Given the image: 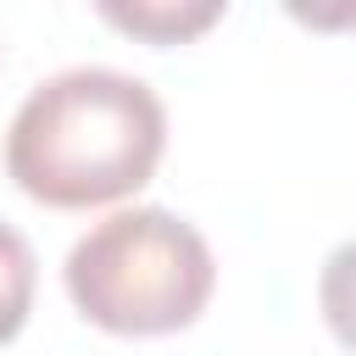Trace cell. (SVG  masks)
Here are the masks:
<instances>
[{
	"label": "cell",
	"mask_w": 356,
	"mask_h": 356,
	"mask_svg": "<svg viewBox=\"0 0 356 356\" xmlns=\"http://www.w3.org/2000/svg\"><path fill=\"white\" fill-rule=\"evenodd\" d=\"M100 17L117 22V28H128V33H139V39L178 44V39L200 33V28H211L222 17V6L217 0H206V6H117V0H106Z\"/></svg>",
	"instance_id": "277c9868"
},
{
	"label": "cell",
	"mask_w": 356,
	"mask_h": 356,
	"mask_svg": "<svg viewBox=\"0 0 356 356\" xmlns=\"http://www.w3.org/2000/svg\"><path fill=\"white\" fill-rule=\"evenodd\" d=\"M33 284H39L33 245L11 222H0V345L22 334V323L33 312Z\"/></svg>",
	"instance_id": "3957f363"
},
{
	"label": "cell",
	"mask_w": 356,
	"mask_h": 356,
	"mask_svg": "<svg viewBox=\"0 0 356 356\" xmlns=\"http://www.w3.org/2000/svg\"><path fill=\"white\" fill-rule=\"evenodd\" d=\"M167 150L161 95L117 67H67L28 89L6 134V172L22 195L83 211L150 184Z\"/></svg>",
	"instance_id": "6da1fadb"
},
{
	"label": "cell",
	"mask_w": 356,
	"mask_h": 356,
	"mask_svg": "<svg viewBox=\"0 0 356 356\" xmlns=\"http://www.w3.org/2000/svg\"><path fill=\"white\" fill-rule=\"evenodd\" d=\"M317 306H323L334 339L345 350H356V239H345L339 250H328L323 278H317Z\"/></svg>",
	"instance_id": "5b68a950"
},
{
	"label": "cell",
	"mask_w": 356,
	"mask_h": 356,
	"mask_svg": "<svg viewBox=\"0 0 356 356\" xmlns=\"http://www.w3.org/2000/svg\"><path fill=\"white\" fill-rule=\"evenodd\" d=\"M67 295L106 334H178L217 284L211 245L167 206H128L100 217L67 250Z\"/></svg>",
	"instance_id": "7a4b0ae2"
}]
</instances>
